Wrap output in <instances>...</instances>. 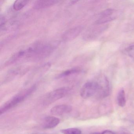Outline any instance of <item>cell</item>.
<instances>
[{
    "label": "cell",
    "instance_id": "14",
    "mask_svg": "<svg viewBox=\"0 0 134 134\" xmlns=\"http://www.w3.org/2000/svg\"><path fill=\"white\" fill-rule=\"evenodd\" d=\"M116 16L113 15L110 17H104V18H98V19L96 21V23L97 25H101V24H104L106 23L109 22L116 19Z\"/></svg>",
    "mask_w": 134,
    "mask_h": 134
},
{
    "label": "cell",
    "instance_id": "4",
    "mask_svg": "<svg viewBox=\"0 0 134 134\" xmlns=\"http://www.w3.org/2000/svg\"><path fill=\"white\" fill-rule=\"evenodd\" d=\"M98 88L97 81L87 82L83 85L81 89V96L84 99L90 98L97 94Z\"/></svg>",
    "mask_w": 134,
    "mask_h": 134
},
{
    "label": "cell",
    "instance_id": "9",
    "mask_svg": "<svg viewBox=\"0 0 134 134\" xmlns=\"http://www.w3.org/2000/svg\"><path fill=\"white\" fill-rule=\"evenodd\" d=\"M59 1L55 0H40L34 3L33 8L35 9H41L49 7L55 5Z\"/></svg>",
    "mask_w": 134,
    "mask_h": 134
},
{
    "label": "cell",
    "instance_id": "8",
    "mask_svg": "<svg viewBox=\"0 0 134 134\" xmlns=\"http://www.w3.org/2000/svg\"><path fill=\"white\" fill-rule=\"evenodd\" d=\"M60 123V120L54 116H48L44 118L43 122V127L46 129L55 127Z\"/></svg>",
    "mask_w": 134,
    "mask_h": 134
},
{
    "label": "cell",
    "instance_id": "18",
    "mask_svg": "<svg viewBox=\"0 0 134 134\" xmlns=\"http://www.w3.org/2000/svg\"><path fill=\"white\" fill-rule=\"evenodd\" d=\"M92 134H114V133L112 131H110V130H105L104 131L102 132V133H93Z\"/></svg>",
    "mask_w": 134,
    "mask_h": 134
},
{
    "label": "cell",
    "instance_id": "3",
    "mask_svg": "<svg viewBox=\"0 0 134 134\" xmlns=\"http://www.w3.org/2000/svg\"><path fill=\"white\" fill-rule=\"evenodd\" d=\"M70 91V88H69L62 87L51 92L44 98L43 102V105H47L53 103L65 96Z\"/></svg>",
    "mask_w": 134,
    "mask_h": 134
},
{
    "label": "cell",
    "instance_id": "5",
    "mask_svg": "<svg viewBox=\"0 0 134 134\" xmlns=\"http://www.w3.org/2000/svg\"><path fill=\"white\" fill-rule=\"evenodd\" d=\"M98 83V92L97 95L101 98H104L109 95L110 92V84L106 77H102L97 81Z\"/></svg>",
    "mask_w": 134,
    "mask_h": 134
},
{
    "label": "cell",
    "instance_id": "2",
    "mask_svg": "<svg viewBox=\"0 0 134 134\" xmlns=\"http://www.w3.org/2000/svg\"><path fill=\"white\" fill-rule=\"evenodd\" d=\"M59 44L58 41L47 43H37L32 61H39L47 58L56 49Z\"/></svg>",
    "mask_w": 134,
    "mask_h": 134
},
{
    "label": "cell",
    "instance_id": "10",
    "mask_svg": "<svg viewBox=\"0 0 134 134\" xmlns=\"http://www.w3.org/2000/svg\"><path fill=\"white\" fill-rule=\"evenodd\" d=\"M81 71V69L78 67L72 68L70 69L67 70L64 72L61 73L60 74H59L57 76V78H63L65 77L68 76H70L72 74H76L79 73Z\"/></svg>",
    "mask_w": 134,
    "mask_h": 134
},
{
    "label": "cell",
    "instance_id": "1",
    "mask_svg": "<svg viewBox=\"0 0 134 134\" xmlns=\"http://www.w3.org/2000/svg\"><path fill=\"white\" fill-rule=\"evenodd\" d=\"M36 89V86L35 85H33L27 89L21 91L14 96L1 107L0 114L2 115L3 114H4L9 110L14 108L23 102L27 97L30 96Z\"/></svg>",
    "mask_w": 134,
    "mask_h": 134
},
{
    "label": "cell",
    "instance_id": "11",
    "mask_svg": "<svg viewBox=\"0 0 134 134\" xmlns=\"http://www.w3.org/2000/svg\"><path fill=\"white\" fill-rule=\"evenodd\" d=\"M117 100L118 103L120 106L123 107L126 105V100L125 92L124 89H121L118 92Z\"/></svg>",
    "mask_w": 134,
    "mask_h": 134
},
{
    "label": "cell",
    "instance_id": "13",
    "mask_svg": "<svg viewBox=\"0 0 134 134\" xmlns=\"http://www.w3.org/2000/svg\"><path fill=\"white\" fill-rule=\"evenodd\" d=\"M60 131L63 134H81V131L77 128H70L66 129H62Z\"/></svg>",
    "mask_w": 134,
    "mask_h": 134
},
{
    "label": "cell",
    "instance_id": "17",
    "mask_svg": "<svg viewBox=\"0 0 134 134\" xmlns=\"http://www.w3.org/2000/svg\"><path fill=\"white\" fill-rule=\"evenodd\" d=\"M6 19L5 18L3 15H1L0 18V26H1V29H2V28L4 26L5 24H6Z\"/></svg>",
    "mask_w": 134,
    "mask_h": 134
},
{
    "label": "cell",
    "instance_id": "12",
    "mask_svg": "<svg viewBox=\"0 0 134 134\" xmlns=\"http://www.w3.org/2000/svg\"><path fill=\"white\" fill-rule=\"evenodd\" d=\"M29 2V1L26 0H17L14 3L13 8L15 10H20L25 7Z\"/></svg>",
    "mask_w": 134,
    "mask_h": 134
},
{
    "label": "cell",
    "instance_id": "15",
    "mask_svg": "<svg viewBox=\"0 0 134 134\" xmlns=\"http://www.w3.org/2000/svg\"><path fill=\"white\" fill-rule=\"evenodd\" d=\"M115 12V10L114 9H108L102 12L99 15V18H104V17H110V16L114 15Z\"/></svg>",
    "mask_w": 134,
    "mask_h": 134
},
{
    "label": "cell",
    "instance_id": "6",
    "mask_svg": "<svg viewBox=\"0 0 134 134\" xmlns=\"http://www.w3.org/2000/svg\"><path fill=\"white\" fill-rule=\"evenodd\" d=\"M83 29V26H80L71 28L63 34L62 36V40L64 42L73 40L80 35Z\"/></svg>",
    "mask_w": 134,
    "mask_h": 134
},
{
    "label": "cell",
    "instance_id": "19",
    "mask_svg": "<svg viewBox=\"0 0 134 134\" xmlns=\"http://www.w3.org/2000/svg\"><path fill=\"white\" fill-rule=\"evenodd\" d=\"M118 134H132V133H130L129 132H121V133H119Z\"/></svg>",
    "mask_w": 134,
    "mask_h": 134
},
{
    "label": "cell",
    "instance_id": "7",
    "mask_svg": "<svg viewBox=\"0 0 134 134\" xmlns=\"http://www.w3.org/2000/svg\"><path fill=\"white\" fill-rule=\"evenodd\" d=\"M72 110V107L71 106L62 104L54 107L50 111L51 113L53 115L61 116L69 113Z\"/></svg>",
    "mask_w": 134,
    "mask_h": 134
},
{
    "label": "cell",
    "instance_id": "16",
    "mask_svg": "<svg viewBox=\"0 0 134 134\" xmlns=\"http://www.w3.org/2000/svg\"><path fill=\"white\" fill-rule=\"evenodd\" d=\"M125 52L128 56L134 58V45L128 47L125 50Z\"/></svg>",
    "mask_w": 134,
    "mask_h": 134
}]
</instances>
